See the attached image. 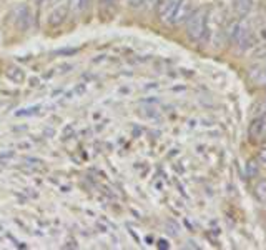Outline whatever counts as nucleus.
Masks as SVG:
<instances>
[{"instance_id":"obj_1","label":"nucleus","mask_w":266,"mask_h":250,"mask_svg":"<svg viewBox=\"0 0 266 250\" xmlns=\"http://www.w3.org/2000/svg\"><path fill=\"white\" fill-rule=\"evenodd\" d=\"M186 34L193 42H203L208 35V7H200L186 18Z\"/></svg>"},{"instance_id":"obj_2","label":"nucleus","mask_w":266,"mask_h":250,"mask_svg":"<svg viewBox=\"0 0 266 250\" xmlns=\"http://www.w3.org/2000/svg\"><path fill=\"white\" fill-rule=\"evenodd\" d=\"M248 137L251 143H265L266 142V114L256 117L251 120L248 127Z\"/></svg>"},{"instance_id":"obj_3","label":"nucleus","mask_w":266,"mask_h":250,"mask_svg":"<svg viewBox=\"0 0 266 250\" xmlns=\"http://www.w3.org/2000/svg\"><path fill=\"white\" fill-rule=\"evenodd\" d=\"M232 40L233 44L238 47L240 50H245L251 45V32H249V27L246 23H238L236 27L233 29L232 34Z\"/></svg>"},{"instance_id":"obj_4","label":"nucleus","mask_w":266,"mask_h":250,"mask_svg":"<svg viewBox=\"0 0 266 250\" xmlns=\"http://www.w3.org/2000/svg\"><path fill=\"white\" fill-rule=\"evenodd\" d=\"M12 17H14L15 29L20 30V32H25L30 27V20H32L30 17H32V15H30V10L25 3H20V5L15 7L14 12H12Z\"/></svg>"},{"instance_id":"obj_5","label":"nucleus","mask_w":266,"mask_h":250,"mask_svg":"<svg viewBox=\"0 0 266 250\" xmlns=\"http://www.w3.org/2000/svg\"><path fill=\"white\" fill-rule=\"evenodd\" d=\"M191 12H193V3H191V0H180L177 9H175L173 15H171L168 23H171V25H180V23L186 22V18L190 17Z\"/></svg>"},{"instance_id":"obj_6","label":"nucleus","mask_w":266,"mask_h":250,"mask_svg":"<svg viewBox=\"0 0 266 250\" xmlns=\"http://www.w3.org/2000/svg\"><path fill=\"white\" fill-rule=\"evenodd\" d=\"M180 0H160L158 5H156V14H158L160 20L170 22L171 15H173L175 9H177Z\"/></svg>"},{"instance_id":"obj_7","label":"nucleus","mask_w":266,"mask_h":250,"mask_svg":"<svg viewBox=\"0 0 266 250\" xmlns=\"http://www.w3.org/2000/svg\"><path fill=\"white\" fill-rule=\"evenodd\" d=\"M66 17H68V5L64 3V5H58L50 12L49 18H47V23H49L50 27H58L65 22Z\"/></svg>"},{"instance_id":"obj_8","label":"nucleus","mask_w":266,"mask_h":250,"mask_svg":"<svg viewBox=\"0 0 266 250\" xmlns=\"http://www.w3.org/2000/svg\"><path fill=\"white\" fill-rule=\"evenodd\" d=\"M232 7L238 18H245L253 9V0H233Z\"/></svg>"},{"instance_id":"obj_9","label":"nucleus","mask_w":266,"mask_h":250,"mask_svg":"<svg viewBox=\"0 0 266 250\" xmlns=\"http://www.w3.org/2000/svg\"><path fill=\"white\" fill-rule=\"evenodd\" d=\"M7 79H9L12 84H23L25 82V72L22 70V67H17V65H10L5 72Z\"/></svg>"},{"instance_id":"obj_10","label":"nucleus","mask_w":266,"mask_h":250,"mask_svg":"<svg viewBox=\"0 0 266 250\" xmlns=\"http://www.w3.org/2000/svg\"><path fill=\"white\" fill-rule=\"evenodd\" d=\"M253 192H255L256 200L260 202V204L266 205V179H261V180H258L255 183V189H253Z\"/></svg>"},{"instance_id":"obj_11","label":"nucleus","mask_w":266,"mask_h":250,"mask_svg":"<svg viewBox=\"0 0 266 250\" xmlns=\"http://www.w3.org/2000/svg\"><path fill=\"white\" fill-rule=\"evenodd\" d=\"M116 3H118V0H100V15L107 9H110V14H113Z\"/></svg>"},{"instance_id":"obj_12","label":"nucleus","mask_w":266,"mask_h":250,"mask_svg":"<svg viewBox=\"0 0 266 250\" xmlns=\"http://www.w3.org/2000/svg\"><path fill=\"white\" fill-rule=\"evenodd\" d=\"M158 2L160 0H143L142 5L145 7V9H153V7L158 5Z\"/></svg>"},{"instance_id":"obj_13","label":"nucleus","mask_w":266,"mask_h":250,"mask_svg":"<svg viewBox=\"0 0 266 250\" xmlns=\"http://www.w3.org/2000/svg\"><path fill=\"white\" fill-rule=\"evenodd\" d=\"M258 159H260V162L263 163V165H266V148H263V150L260 152V155H258Z\"/></svg>"},{"instance_id":"obj_14","label":"nucleus","mask_w":266,"mask_h":250,"mask_svg":"<svg viewBox=\"0 0 266 250\" xmlns=\"http://www.w3.org/2000/svg\"><path fill=\"white\" fill-rule=\"evenodd\" d=\"M143 0H128V3H130V7H140L142 5Z\"/></svg>"},{"instance_id":"obj_15","label":"nucleus","mask_w":266,"mask_h":250,"mask_svg":"<svg viewBox=\"0 0 266 250\" xmlns=\"http://www.w3.org/2000/svg\"><path fill=\"white\" fill-rule=\"evenodd\" d=\"M158 247H160V249H168L170 245L166 244V240H160V242H158Z\"/></svg>"}]
</instances>
